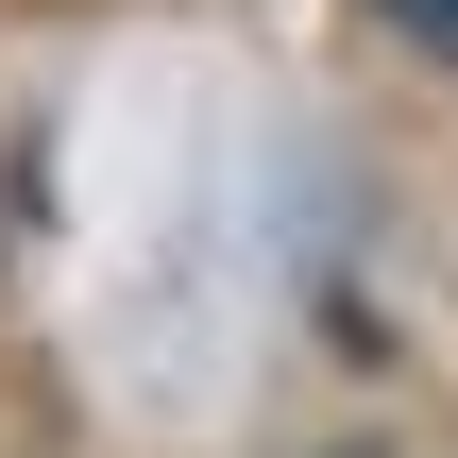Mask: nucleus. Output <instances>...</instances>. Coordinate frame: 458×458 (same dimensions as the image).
I'll use <instances>...</instances> for the list:
<instances>
[{"label": "nucleus", "mask_w": 458, "mask_h": 458, "mask_svg": "<svg viewBox=\"0 0 458 458\" xmlns=\"http://www.w3.org/2000/svg\"><path fill=\"white\" fill-rule=\"evenodd\" d=\"M391 34H425V51H458V0H391Z\"/></svg>", "instance_id": "nucleus-1"}]
</instances>
